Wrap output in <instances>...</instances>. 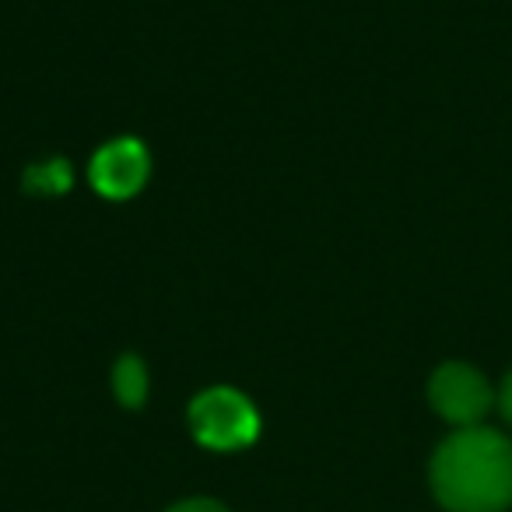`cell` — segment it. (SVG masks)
Instances as JSON below:
<instances>
[{
    "label": "cell",
    "instance_id": "3",
    "mask_svg": "<svg viewBox=\"0 0 512 512\" xmlns=\"http://www.w3.org/2000/svg\"><path fill=\"white\" fill-rule=\"evenodd\" d=\"M428 400L446 421L460 428L481 425V418L491 407V386L477 369L463 362H446L428 379Z\"/></svg>",
    "mask_w": 512,
    "mask_h": 512
},
{
    "label": "cell",
    "instance_id": "1",
    "mask_svg": "<svg viewBox=\"0 0 512 512\" xmlns=\"http://www.w3.org/2000/svg\"><path fill=\"white\" fill-rule=\"evenodd\" d=\"M432 491L449 512L512 505V442L491 428H460L432 456Z\"/></svg>",
    "mask_w": 512,
    "mask_h": 512
},
{
    "label": "cell",
    "instance_id": "6",
    "mask_svg": "<svg viewBox=\"0 0 512 512\" xmlns=\"http://www.w3.org/2000/svg\"><path fill=\"white\" fill-rule=\"evenodd\" d=\"M25 186L39 197H60V193L71 190V165L64 158H53V162H39L25 172Z\"/></svg>",
    "mask_w": 512,
    "mask_h": 512
},
{
    "label": "cell",
    "instance_id": "8",
    "mask_svg": "<svg viewBox=\"0 0 512 512\" xmlns=\"http://www.w3.org/2000/svg\"><path fill=\"white\" fill-rule=\"evenodd\" d=\"M498 404H502L505 421H509V425H512V372H509V376H505L502 393H498Z\"/></svg>",
    "mask_w": 512,
    "mask_h": 512
},
{
    "label": "cell",
    "instance_id": "5",
    "mask_svg": "<svg viewBox=\"0 0 512 512\" xmlns=\"http://www.w3.org/2000/svg\"><path fill=\"white\" fill-rule=\"evenodd\" d=\"M113 393L123 407H141L148 400V369L137 355H123L113 365Z\"/></svg>",
    "mask_w": 512,
    "mask_h": 512
},
{
    "label": "cell",
    "instance_id": "4",
    "mask_svg": "<svg viewBox=\"0 0 512 512\" xmlns=\"http://www.w3.org/2000/svg\"><path fill=\"white\" fill-rule=\"evenodd\" d=\"M151 176V155L137 137H116L95 151L88 165V183L106 200H130L144 190Z\"/></svg>",
    "mask_w": 512,
    "mask_h": 512
},
{
    "label": "cell",
    "instance_id": "7",
    "mask_svg": "<svg viewBox=\"0 0 512 512\" xmlns=\"http://www.w3.org/2000/svg\"><path fill=\"white\" fill-rule=\"evenodd\" d=\"M169 512H228L221 502H214V498H186V502L172 505Z\"/></svg>",
    "mask_w": 512,
    "mask_h": 512
},
{
    "label": "cell",
    "instance_id": "2",
    "mask_svg": "<svg viewBox=\"0 0 512 512\" xmlns=\"http://www.w3.org/2000/svg\"><path fill=\"white\" fill-rule=\"evenodd\" d=\"M190 432L204 449L235 453L246 449L260 435V414L232 386H211L190 404Z\"/></svg>",
    "mask_w": 512,
    "mask_h": 512
}]
</instances>
